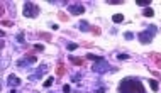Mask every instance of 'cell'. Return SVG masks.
Returning a JSON list of instances; mask_svg holds the SVG:
<instances>
[{
    "mask_svg": "<svg viewBox=\"0 0 161 93\" xmlns=\"http://www.w3.org/2000/svg\"><path fill=\"white\" fill-rule=\"evenodd\" d=\"M117 92L119 93H146V88H144V85H142V81L139 78L127 76L119 83Z\"/></svg>",
    "mask_w": 161,
    "mask_h": 93,
    "instance_id": "1",
    "label": "cell"
},
{
    "mask_svg": "<svg viewBox=\"0 0 161 93\" xmlns=\"http://www.w3.org/2000/svg\"><path fill=\"white\" fill-rule=\"evenodd\" d=\"M39 14H41V9H39L37 3H34V2H26V3H24V7H22V15H24V17H27V19H36Z\"/></svg>",
    "mask_w": 161,
    "mask_h": 93,
    "instance_id": "2",
    "label": "cell"
},
{
    "mask_svg": "<svg viewBox=\"0 0 161 93\" xmlns=\"http://www.w3.org/2000/svg\"><path fill=\"white\" fill-rule=\"evenodd\" d=\"M154 34H156V26H151L149 31H141L139 32V34H137V39H139L141 44H151Z\"/></svg>",
    "mask_w": 161,
    "mask_h": 93,
    "instance_id": "3",
    "label": "cell"
},
{
    "mask_svg": "<svg viewBox=\"0 0 161 93\" xmlns=\"http://www.w3.org/2000/svg\"><path fill=\"white\" fill-rule=\"evenodd\" d=\"M68 12H70L71 15H83V14H85V7H83L81 3L75 2V3H70V5H68Z\"/></svg>",
    "mask_w": 161,
    "mask_h": 93,
    "instance_id": "4",
    "label": "cell"
},
{
    "mask_svg": "<svg viewBox=\"0 0 161 93\" xmlns=\"http://www.w3.org/2000/svg\"><path fill=\"white\" fill-rule=\"evenodd\" d=\"M148 58L154 63V66L161 71V56H160V53H149V54H148Z\"/></svg>",
    "mask_w": 161,
    "mask_h": 93,
    "instance_id": "5",
    "label": "cell"
},
{
    "mask_svg": "<svg viewBox=\"0 0 161 93\" xmlns=\"http://www.w3.org/2000/svg\"><path fill=\"white\" fill-rule=\"evenodd\" d=\"M92 69H93L95 73H100V75H102V73H105V71L109 69V64H107V61H102V63H98L97 66H92Z\"/></svg>",
    "mask_w": 161,
    "mask_h": 93,
    "instance_id": "6",
    "label": "cell"
},
{
    "mask_svg": "<svg viewBox=\"0 0 161 93\" xmlns=\"http://www.w3.org/2000/svg\"><path fill=\"white\" fill-rule=\"evenodd\" d=\"M7 83H9L10 86H19L22 81H21V80L15 76V75H9V78H7Z\"/></svg>",
    "mask_w": 161,
    "mask_h": 93,
    "instance_id": "7",
    "label": "cell"
},
{
    "mask_svg": "<svg viewBox=\"0 0 161 93\" xmlns=\"http://www.w3.org/2000/svg\"><path fill=\"white\" fill-rule=\"evenodd\" d=\"M64 73H66V66H64L63 61H60L58 63V66H56V76L61 78V76H64Z\"/></svg>",
    "mask_w": 161,
    "mask_h": 93,
    "instance_id": "8",
    "label": "cell"
},
{
    "mask_svg": "<svg viewBox=\"0 0 161 93\" xmlns=\"http://www.w3.org/2000/svg\"><path fill=\"white\" fill-rule=\"evenodd\" d=\"M71 64H75V66H85V59L83 58H76V56H70L68 58Z\"/></svg>",
    "mask_w": 161,
    "mask_h": 93,
    "instance_id": "9",
    "label": "cell"
},
{
    "mask_svg": "<svg viewBox=\"0 0 161 93\" xmlns=\"http://www.w3.org/2000/svg\"><path fill=\"white\" fill-rule=\"evenodd\" d=\"M78 29H80L81 32H88V31L92 32V27H90V24H88L87 20H81V22L78 24Z\"/></svg>",
    "mask_w": 161,
    "mask_h": 93,
    "instance_id": "10",
    "label": "cell"
},
{
    "mask_svg": "<svg viewBox=\"0 0 161 93\" xmlns=\"http://www.w3.org/2000/svg\"><path fill=\"white\" fill-rule=\"evenodd\" d=\"M87 59H90V61H95V63L105 61V58H103V56H97V54H92V53H88V54H87Z\"/></svg>",
    "mask_w": 161,
    "mask_h": 93,
    "instance_id": "11",
    "label": "cell"
},
{
    "mask_svg": "<svg viewBox=\"0 0 161 93\" xmlns=\"http://www.w3.org/2000/svg\"><path fill=\"white\" fill-rule=\"evenodd\" d=\"M148 83H149V86H151V90H153V92H158V90H160V81H158V80L149 78V80H148Z\"/></svg>",
    "mask_w": 161,
    "mask_h": 93,
    "instance_id": "12",
    "label": "cell"
},
{
    "mask_svg": "<svg viewBox=\"0 0 161 93\" xmlns=\"http://www.w3.org/2000/svg\"><path fill=\"white\" fill-rule=\"evenodd\" d=\"M112 22H114V24L124 22V15H122V14H114V15H112Z\"/></svg>",
    "mask_w": 161,
    "mask_h": 93,
    "instance_id": "13",
    "label": "cell"
},
{
    "mask_svg": "<svg viewBox=\"0 0 161 93\" xmlns=\"http://www.w3.org/2000/svg\"><path fill=\"white\" fill-rule=\"evenodd\" d=\"M24 59H26L27 63H31V64H36V63H37V58H36V54H27V53H26Z\"/></svg>",
    "mask_w": 161,
    "mask_h": 93,
    "instance_id": "14",
    "label": "cell"
},
{
    "mask_svg": "<svg viewBox=\"0 0 161 93\" xmlns=\"http://www.w3.org/2000/svg\"><path fill=\"white\" fill-rule=\"evenodd\" d=\"M142 15H144V17H153V15H154V10H153L151 7H146V9L142 10Z\"/></svg>",
    "mask_w": 161,
    "mask_h": 93,
    "instance_id": "15",
    "label": "cell"
},
{
    "mask_svg": "<svg viewBox=\"0 0 161 93\" xmlns=\"http://www.w3.org/2000/svg\"><path fill=\"white\" fill-rule=\"evenodd\" d=\"M37 36H39L41 39H46V41H53V36H51L49 32H39Z\"/></svg>",
    "mask_w": 161,
    "mask_h": 93,
    "instance_id": "16",
    "label": "cell"
},
{
    "mask_svg": "<svg viewBox=\"0 0 161 93\" xmlns=\"http://www.w3.org/2000/svg\"><path fill=\"white\" fill-rule=\"evenodd\" d=\"M0 26H3V27H12V26H14V20H7V19H2V20H0Z\"/></svg>",
    "mask_w": 161,
    "mask_h": 93,
    "instance_id": "17",
    "label": "cell"
},
{
    "mask_svg": "<svg viewBox=\"0 0 161 93\" xmlns=\"http://www.w3.org/2000/svg\"><path fill=\"white\" fill-rule=\"evenodd\" d=\"M58 19H60L61 22H68V20H70L68 14H64V12H58Z\"/></svg>",
    "mask_w": 161,
    "mask_h": 93,
    "instance_id": "18",
    "label": "cell"
},
{
    "mask_svg": "<svg viewBox=\"0 0 161 93\" xmlns=\"http://www.w3.org/2000/svg\"><path fill=\"white\" fill-rule=\"evenodd\" d=\"M136 3H137V5H141V7H149V3H151V0H137Z\"/></svg>",
    "mask_w": 161,
    "mask_h": 93,
    "instance_id": "19",
    "label": "cell"
},
{
    "mask_svg": "<svg viewBox=\"0 0 161 93\" xmlns=\"http://www.w3.org/2000/svg\"><path fill=\"white\" fill-rule=\"evenodd\" d=\"M80 46L78 44H75V42H68V46H66V49L68 51H75V49H78Z\"/></svg>",
    "mask_w": 161,
    "mask_h": 93,
    "instance_id": "20",
    "label": "cell"
},
{
    "mask_svg": "<svg viewBox=\"0 0 161 93\" xmlns=\"http://www.w3.org/2000/svg\"><path fill=\"white\" fill-rule=\"evenodd\" d=\"M32 49H34V53H42V51H44V46H42V44H34Z\"/></svg>",
    "mask_w": 161,
    "mask_h": 93,
    "instance_id": "21",
    "label": "cell"
},
{
    "mask_svg": "<svg viewBox=\"0 0 161 93\" xmlns=\"http://www.w3.org/2000/svg\"><path fill=\"white\" fill-rule=\"evenodd\" d=\"M92 34H93V36H100V34H102V29H100L98 26H93V27H92Z\"/></svg>",
    "mask_w": 161,
    "mask_h": 93,
    "instance_id": "22",
    "label": "cell"
},
{
    "mask_svg": "<svg viewBox=\"0 0 161 93\" xmlns=\"http://www.w3.org/2000/svg\"><path fill=\"white\" fill-rule=\"evenodd\" d=\"M107 3H110V5H122L124 0H107Z\"/></svg>",
    "mask_w": 161,
    "mask_h": 93,
    "instance_id": "23",
    "label": "cell"
},
{
    "mask_svg": "<svg viewBox=\"0 0 161 93\" xmlns=\"http://www.w3.org/2000/svg\"><path fill=\"white\" fill-rule=\"evenodd\" d=\"M24 41H26V39H24V31H21L19 34H17V42H21V44H22Z\"/></svg>",
    "mask_w": 161,
    "mask_h": 93,
    "instance_id": "24",
    "label": "cell"
},
{
    "mask_svg": "<svg viewBox=\"0 0 161 93\" xmlns=\"http://www.w3.org/2000/svg\"><path fill=\"white\" fill-rule=\"evenodd\" d=\"M51 85H53V78H48V80L42 83V86H44V88H49Z\"/></svg>",
    "mask_w": 161,
    "mask_h": 93,
    "instance_id": "25",
    "label": "cell"
},
{
    "mask_svg": "<svg viewBox=\"0 0 161 93\" xmlns=\"http://www.w3.org/2000/svg\"><path fill=\"white\" fill-rule=\"evenodd\" d=\"M124 37H126V39H127V41H131V39H134V34H132V32H124Z\"/></svg>",
    "mask_w": 161,
    "mask_h": 93,
    "instance_id": "26",
    "label": "cell"
},
{
    "mask_svg": "<svg viewBox=\"0 0 161 93\" xmlns=\"http://www.w3.org/2000/svg\"><path fill=\"white\" fill-rule=\"evenodd\" d=\"M117 59H129V54H117Z\"/></svg>",
    "mask_w": 161,
    "mask_h": 93,
    "instance_id": "27",
    "label": "cell"
},
{
    "mask_svg": "<svg viewBox=\"0 0 161 93\" xmlns=\"http://www.w3.org/2000/svg\"><path fill=\"white\" fill-rule=\"evenodd\" d=\"M80 78H81V75H75V76H73V81H75V83H78V81H80Z\"/></svg>",
    "mask_w": 161,
    "mask_h": 93,
    "instance_id": "28",
    "label": "cell"
},
{
    "mask_svg": "<svg viewBox=\"0 0 161 93\" xmlns=\"http://www.w3.org/2000/svg\"><path fill=\"white\" fill-rule=\"evenodd\" d=\"M3 14H5V5H3V3H2V7H0V15H2V17H3Z\"/></svg>",
    "mask_w": 161,
    "mask_h": 93,
    "instance_id": "29",
    "label": "cell"
},
{
    "mask_svg": "<svg viewBox=\"0 0 161 93\" xmlns=\"http://www.w3.org/2000/svg\"><path fill=\"white\" fill-rule=\"evenodd\" d=\"M63 93H70V85H64L63 86Z\"/></svg>",
    "mask_w": 161,
    "mask_h": 93,
    "instance_id": "30",
    "label": "cell"
},
{
    "mask_svg": "<svg viewBox=\"0 0 161 93\" xmlns=\"http://www.w3.org/2000/svg\"><path fill=\"white\" fill-rule=\"evenodd\" d=\"M51 29H53V31H58V29H60V26H56V24H53V26H51Z\"/></svg>",
    "mask_w": 161,
    "mask_h": 93,
    "instance_id": "31",
    "label": "cell"
},
{
    "mask_svg": "<svg viewBox=\"0 0 161 93\" xmlns=\"http://www.w3.org/2000/svg\"><path fill=\"white\" fill-rule=\"evenodd\" d=\"M97 93H107V90H105V88H98V90H97Z\"/></svg>",
    "mask_w": 161,
    "mask_h": 93,
    "instance_id": "32",
    "label": "cell"
},
{
    "mask_svg": "<svg viewBox=\"0 0 161 93\" xmlns=\"http://www.w3.org/2000/svg\"><path fill=\"white\" fill-rule=\"evenodd\" d=\"M10 93H17V92H15V90H14V88H12V90H10Z\"/></svg>",
    "mask_w": 161,
    "mask_h": 93,
    "instance_id": "33",
    "label": "cell"
}]
</instances>
